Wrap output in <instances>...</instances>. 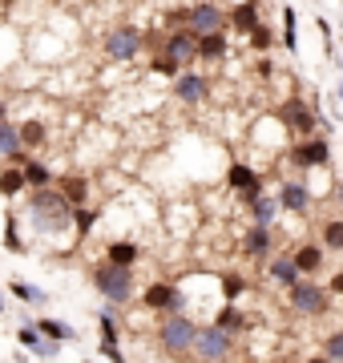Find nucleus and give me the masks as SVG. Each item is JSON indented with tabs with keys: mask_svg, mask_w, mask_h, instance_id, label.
<instances>
[{
	"mask_svg": "<svg viewBox=\"0 0 343 363\" xmlns=\"http://www.w3.org/2000/svg\"><path fill=\"white\" fill-rule=\"evenodd\" d=\"M214 323L223 327V331H230V335H242L247 331V315L238 307V298H223V307L214 311Z\"/></svg>",
	"mask_w": 343,
	"mask_h": 363,
	"instance_id": "21",
	"label": "nucleus"
},
{
	"mask_svg": "<svg viewBox=\"0 0 343 363\" xmlns=\"http://www.w3.org/2000/svg\"><path fill=\"white\" fill-rule=\"evenodd\" d=\"M21 174H25L28 190H37V186H53V182H57V174H53V166H49V162L28 157V154H25V162H21Z\"/></svg>",
	"mask_w": 343,
	"mask_h": 363,
	"instance_id": "22",
	"label": "nucleus"
},
{
	"mask_svg": "<svg viewBox=\"0 0 343 363\" xmlns=\"http://www.w3.org/2000/svg\"><path fill=\"white\" fill-rule=\"evenodd\" d=\"M4 250L9 255H28L25 238H21V222H16L13 210H4Z\"/></svg>",
	"mask_w": 343,
	"mask_h": 363,
	"instance_id": "33",
	"label": "nucleus"
},
{
	"mask_svg": "<svg viewBox=\"0 0 343 363\" xmlns=\"http://www.w3.org/2000/svg\"><path fill=\"white\" fill-rule=\"evenodd\" d=\"M291 259H295V267L303 274H319L327 267V250H323V242H299L291 250Z\"/></svg>",
	"mask_w": 343,
	"mask_h": 363,
	"instance_id": "17",
	"label": "nucleus"
},
{
	"mask_svg": "<svg viewBox=\"0 0 343 363\" xmlns=\"http://www.w3.org/2000/svg\"><path fill=\"white\" fill-rule=\"evenodd\" d=\"M226 190L238 194L242 202H251V198L263 194V174L254 166H247V162H230L226 166Z\"/></svg>",
	"mask_w": 343,
	"mask_h": 363,
	"instance_id": "11",
	"label": "nucleus"
},
{
	"mask_svg": "<svg viewBox=\"0 0 343 363\" xmlns=\"http://www.w3.org/2000/svg\"><path fill=\"white\" fill-rule=\"evenodd\" d=\"M89 279L93 286L101 291V298L106 303H113V307H130L133 298V267H118V262H97V267H89Z\"/></svg>",
	"mask_w": 343,
	"mask_h": 363,
	"instance_id": "3",
	"label": "nucleus"
},
{
	"mask_svg": "<svg viewBox=\"0 0 343 363\" xmlns=\"http://www.w3.org/2000/svg\"><path fill=\"white\" fill-rule=\"evenodd\" d=\"M186 28H194V33H218L226 28V9L223 4H214V0H198V4H190L186 9Z\"/></svg>",
	"mask_w": 343,
	"mask_h": 363,
	"instance_id": "13",
	"label": "nucleus"
},
{
	"mask_svg": "<svg viewBox=\"0 0 343 363\" xmlns=\"http://www.w3.org/2000/svg\"><path fill=\"white\" fill-rule=\"evenodd\" d=\"M259 77H275V65H271V61H266V52H263V61H259Z\"/></svg>",
	"mask_w": 343,
	"mask_h": 363,
	"instance_id": "43",
	"label": "nucleus"
},
{
	"mask_svg": "<svg viewBox=\"0 0 343 363\" xmlns=\"http://www.w3.org/2000/svg\"><path fill=\"white\" fill-rule=\"evenodd\" d=\"M339 101H343V81H339Z\"/></svg>",
	"mask_w": 343,
	"mask_h": 363,
	"instance_id": "47",
	"label": "nucleus"
},
{
	"mask_svg": "<svg viewBox=\"0 0 343 363\" xmlns=\"http://www.w3.org/2000/svg\"><path fill=\"white\" fill-rule=\"evenodd\" d=\"M16 130H21V145H25L28 154H37V150H45V145H49V125H45V121H37V117L21 121Z\"/></svg>",
	"mask_w": 343,
	"mask_h": 363,
	"instance_id": "24",
	"label": "nucleus"
},
{
	"mask_svg": "<svg viewBox=\"0 0 343 363\" xmlns=\"http://www.w3.org/2000/svg\"><path fill=\"white\" fill-rule=\"evenodd\" d=\"M97 355H101V359L121 363V359H125V351H121V339H101V343H97Z\"/></svg>",
	"mask_w": 343,
	"mask_h": 363,
	"instance_id": "40",
	"label": "nucleus"
},
{
	"mask_svg": "<svg viewBox=\"0 0 343 363\" xmlns=\"http://www.w3.org/2000/svg\"><path fill=\"white\" fill-rule=\"evenodd\" d=\"M331 194H335V202L343 206V182H335V190H331Z\"/></svg>",
	"mask_w": 343,
	"mask_h": 363,
	"instance_id": "44",
	"label": "nucleus"
},
{
	"mask_svg": "<svg viewBox=\"0 0 343 363\" xmlns=\"http://www.w3.org/2000/svg\"><path fill=\"white\" fill-rule=\"evenodd\" d=\"M291 162L299 169H331V142L323 133L299 138V142L291 145Z\"/></svg>",
	"mask_w": 343,
	"mask_h": 363,
	"instance_id": "9",
	"label": "nucleus"
},
{
	"mask_svg": "<svg viewBox=\"0 0 343 363\" xmlns=\"http://www.w3.org/2000/svg\"><path fill=\"white\" fill-rule=\"evenodd\" d=\"M259 9H263V4L238 0V4H230V9H226V21H230V28H235V33H242V37H247V33L263 21V13H259Z\"/></svg>",
	"mask_w": 343,
	"mask_h": 363,
	"instance_id": "19",
	"label": "nucleus"
},
{
	"mask_svg": "<svg viewBox=\"0 0 343 363\" xmlns=\"http://www.w3.org/2000/svg\"><path fill=\"white\" fill-rule=\"evenodd\" d=\"M319 355H323V359H339L343 363V327H339V331H331V335H323Z\"/></svg>",
	"mask_w": 343,
	"mask_h": 363,
	"instance_id": "37",
	"label": "nucleus"
},
{
	"mask_svg": "<svg viewBox=\"0 0 343 363\" xmlns=\"http://www.w3.org/2000/svg\"><path fill=\"white\" fill-rule=\"evenodd\" d=\"M319 242H323V250H343V218L323 222V230H319Z\"/></svg>",
	"mask_w": 343,
	"mask_h": 363,
	"instance_id": "36",
	"label": "nucleus"
},
{
	"mask_svg": "<svg viewBox=\"0 0 343 363\" xmlns=\"http://www.w3.org/2000/svg\"><path fill=\"white\" fill-rule=\"evenodd\" d=\"M21 190H28L21 166H16V162H4V169H0V194H4V198H16Z\"/></svg>",
	"mask_w": 343,
	"mask_h": 363,
	"instance_id": "31",
	"label": "nucleus"
},
{
	"mask_svg": "<svg viewBox=\"0 0 343 363\" xmlns=\"http://www.w3.org/2000/svg\"><path fill=\"white\" fill-rule=\"evenodd\" d=\"M279 45L287 52H299V16H295V4H283V33H279Z\"/></svg>",
	"mask_w": 343,
	"mask_h": 363,
	"instance_id": "30",
	"label": "nucleus"
},
{
	"mask_svg": "<svg viewBox=\"0 0 343 363\" xmlns=\"http://www.w3.org/2000/svg\"><path fill=\"white\" fill-rule=\"evenodd\" d=\"M327 291H331V298H343V271H335L327 279Z\"/></svg>",
	"mask_w": 343,
	"mask_h": 363,
	"instance_id": "41",
	"label": "nucleus"
},
{
	"mask_svg": "<svg viewBox=\"0 0 343 363\" xmlns=\"http://www.w3.org/2000/svg\"><path fill=\"white\" fill-rule=\"evenodd\" d=\"M25 154H28V150L21 145V130H16V121H9V117H4V121H0V157L21 166V162H25Z\"/></svg>",
	"mask_w": 343,
	"mask_h": 363,
	"instance_id": "20",
	"label": "nucleus"
},
{
	"mask_svg": "<svg viewBox=\"0 0 343 363\" xmlns=\"http://www.w3.org/2000/svg\"><path fill=\"white\" fill-rule=\"evenodd\" d=\"M226 52H230V37H226V28H218V33H202V37H198V57H194V61L214 65V61H226Z\"/></svg>",
	"mask_w": 343,
	"mask_h": 363,
	"instance_id": "18",
	"label": "nucleus"
},
{
	"mask_svg": "<svg viewBox=\"0 0 343 363\" xmlns=\"http://www.w3.org/2000/svg\"><path fill=\"white\" fill-rule=\"evenodd\" d=\"M28 222L40 234H65L73 226V202L57 186H37L28 194Z\"/></svg>",
	"mask_w": 343,
	"mask_h": 363,
	"instance_id": "1",
	"label": "nucleus"
},
{
	"mask_svg": "<svg viewBox=\"0 0 343 363\" xmlns=\"http://www.w3.org/2000/svg\"><path fill=\"white\" fill-rule=\"evenodd\" d=\"M57 190H61L73 206H77V202H89V178H85V174H65V178L57 182Z\"/></svg>",
	"mask_w": 343,
	"mask_h": 363,
	"instance_id": "29",
	"label": "nucleus"
},
{
	"mask_svg": "<svg viewBox=\"0 0 343 363\" xmlns=\"http://www.w3.org/2000/svg\"><path fill=\"white\" fill-rule=\"evenodd\" d=\"M218 283H223V298H242V291H247L242 274H218Z\"/></svg>",
	"mask_w": 343,
	"mask_h": 363,
	"instance_id": "38",
	"label": "nucleus"
},
{
	"mask_svg": "<svg viewBox=\"0 0 343 363\" xmlns=\"http://www.w3.org/2000/svg\"><path fill=\"white\" fill-rule=\"evenodd\" d=\"M287 291V307L295 315H303V319H319V315H327L331 307V291L323 283H315V274H299Z\"/></svg>",
	"mask_w": 343,
	"mask_h": 363,
	"instance_id": "4",
	"label": "nucleus"
},
{
	"mask_svg": "<svg viewBox=\"0 0 343 363\" xmlns=\"http://www.w3.org/2000/svg\"><path fill=\"white\" fill-rule=\"evenodd\" d=\"M9 291H13V298H21L25 307H40V303H49V291H40V286L25 283V279H13Z\"/></svg>",
	"mask_w": 343,
	"mask_h": 363,
	"instance_id": "32",
	"label": "nucleus"
},
{
	"mask_svg": "<svg viewBox=\"0 0 343 363\" xmlns=\"http://www.w3.org/2000/svg\"><path fill=\"white\" fill-rule=\"evenodd\" d=\"M266 274H271V283H279V286H291L295 279H299V267H295V259L291 255H271L266 259Z\"/></svg>",
	"mask_w": 343,
	"mask_h": 363,
	"instance_id": "23",
	"label": "nucleus"
},
{
	"mask_svg": "<svg viewBox=\"0 0 343 363\" xmlns=\"http://www.w3.org/2000/svg\"><path fill=\"white\" fill-rule=\"evenodd\" d=\"M170 85H174V97H178L182 105H190V109H198V105L210 101V77L198 73V69H190V65H186Z\"/></svg>",
	"mask_w": 343,
	"mask_h": 363,
	"instance_id": "10",
	"label": "nucleus"
},
{
	"mask_svg": "<svg viewBox=\"0 0 343 363\" xmlns=\"http://www.w3.org/2000/svg\"><path fill=\"white\" fill-rule=\"evenodd\" d=\"M37 331H40V335H49V339H57V343H73V339H77L73 323H65V319H53V315H40V319H37Z\"/></svg>",
	"mask_w": 343,
	"mask_h": 363,
	"instance_id": "28",
	"label": "nucleus"
},
{
	"mask_svg": "<svg viewBox=\"0 0 343 363\" xmlns=\"http://www.w3.org/2000/svg\"><path fill=\"white\" fill-rule=\"evenodd\" d=\"M97 222H101V210H93L89 202H77V206H73V234H77V242L89 238Z\"/></svg>",
	"mask_w": 343,
	"mask_h": 363,
	"instance_id": "26",
	"label": "nucleus"
},
{
	"mask_svg": "<svg viewBox=\"0 0 343 363\" xmlns=\"http://www.w3.org/2000/svg\"><path fill=\"white\" fill-rule=\"evenodd\" d=\"M16 343H21L25 351H33L37 359H57V355H61V343H57V339H49V335H40L33 319H28V323H21V331H16Z\"/></svg>",
	"mask_w": 343,
	"mask_h": 363,
	"instance_id": "15",
	"label": "nucleus"
},
{
	"mask_svg": "<svg viewBox=\"0 0 343 363\" xmlns=\"http://www.w3.org/2000/svg\"><path fill=\"white\" fill-rule=\"evenodd\" d=\"M247 206H251V222H263V226H275V218L283 214V210H279V198H271L266 190L259 198H251Z\"/></svg>",
	"mask_w": 343,
	"mask_h": 363,
	"instance_id": "27",
	"label": "nucleus"
},
{
	"mask_svg": "<svg viewBox=\"0 0 343 363\" xmlns=\"http://www.w3.org/2000/svg\"><path fill=\"white\" fill-rule=\"evenodd\" d=\"M242 255L251 262H266L275 255V226H263V222H251V230L242 234Z\"/></svg>",
	"mask_w": 343,
	"mask_h": 363,
	"instance_id": "14",
	"label": "nucleus"
},
{
	"mask_svg": "<svg viewBox=\"0 0 343 363\" xmlns=\"http://www.w3.org/2000/svg\"><path fill=\"white\" fill-rule=\"evenodd\" d=\"M275 121L283 125V133L287 138H311V133L319 130V113H315V105L303 101L299 93L295 97H287V101L275 109Z\"/></svg>",
	"mask_w": 343,
	"mask_h": 363,
	"instance_id": "5",
	"label": "nucleus"
},
{
	"mask_svg": "<svg viewBox=\"0 0 343 363\" xmlns=\"http://www.w3.org/2000/svg\"><path fill=\"white\" fill-rule=\"evenodd\" d=\"M182 69H186V65H178V61H174L170 52L154 49V61H150V73H154V77H166V81H174L178 73H182Z\"/></svg>",
	"mask_w": 343,
	"mask_h": 363,
	"instance_id": "34",
	"label": "nucleus"
},
{
	"mask_svg": "<svg viewBox=\"0 0 343 363\" xmlns=\"http://www.w3.org/2000/svg\"><path fill=\"white\" fill-rule=\"evenodd\" d=\"M315 25H319V37H323V57H335V28H331V21L319 16Z\"/></svg>",
	"mask_w": 343,
	"mask_h": 363,
	"instance_id": "39",
	"label": "nucleus"
},
{
	"mask_svg": "<svg viewBox=\"0 0 343 363\" xmlns=\"http://www.w3.org/2000/svg\"><path fill=\"white\" fill-rule=\"evenodd\" d=\"M142 49H145V33L137 25H118L101 40V52L109 61H133V57H142Z\"/></svg>",
	"mask_w": 343,
	"mask_h": 363,
	"instance_id": "8",
	"label": "nucleus"
},
{
	"mask_svg": "<svg viewBox=\"0 0 343 363\" xmlns=\"http://www.w3.org/2000/svg\"><path fill=\"white\" fill-rule=\"evenodd\" d=\"M251 4H263V0H251Z\"/></svg>",
	"mask_w": 343,
	"mask_h": 363,
	"instance_id": "48",
	"label": "nucleus"
},
{
	"mask_svg": "<svg viewBox=\"0 0 343 363\" xmlns=\"http://www.w3.org/2000/svg\"><path fill=\"white\" fill-rule=\"evenodd\" d=\"M178 25H186V9H170L166 13V28H178Z\"/></svg>",
	"mask_w": 343,
	"mask_h": 363,
	"instance_id": "42",
	"label": "nucleus"
},
{
	"mask_svg": "<svg viewBox=\"0 0 343 363\" xmlns=\"http://www.w3.org/2000/svg\"><path fill=\"white\" fill-rule=\"evenodd\" d=\"M106 259L118 262V267H137V259H142V247L133 242V238H113L106 247Z\"/></svg>",
	"mask_w": 343,
	"mask_h": 363,
	"instance_id": "25",
	"label": "nucleus"
},
{
	"mask_svg": "<svg viewBox=\"0 0 343 363\" xmlns=\"http://www.w3.org/2000/svg\"><path fill=\"white\" fill-rule=\"evenodd\" d=\"M4 117H9V105H4V101H0V121H4Z\"/></svg>",
	"mask_w": 343,
	"mask_h": 363,
	"instance_id": "45",
	"label": "nucleus"
},
{
	"mask_svg": "<svg viewBox=\"0 0 343 363\" xmlns=\"http://www.w3.org/2000/svg\"><path fill=\"white\" fill-rule=\"evenodd\" d=\"M4 307H9V303H4V295H0V315H4Z\"/></svg>",
	"mask_w": 343,
	"mask_h": 363,
	"instance_id": "46",
	"label": "nucleus"
},
{
	"mask_svg": "<svg viewBox=\"0 0 343 363\" xmlns=\"http://www.w3.org/2000/svg\"><path fill=\"white\" fill-rule=\"evenodd\" d=\"M279 210H291V214H303V210H311V190H307V182H283L279 186Z\"/></svg>",
	"mask_w": 343,
	"mask_h": 363,
	"instance_id": "16",
	"label": "nucleus"
},
{
	"mask_svg": "<svg viewBox=\"0 0 343 363\" xmlns=\"http://www.w3.org/2000/svg\"><path fill=\"white\" fill-rule=\"evenodd\" d=\"M194 331H198V323H194L186 311L162 315V323H158L162 355H170V359H190V351H194Z\"/></svg>",
	"mask_w": 343,
	"mask_h": 363,
	"instance_id": "2",
	"label": "nucleus"
},
{
	"mask_svg": "<svg viewBox=\"0 0 343 363\" xmlns=\"http://www.w3.org/2000/svg\"><path fill=\"white\" fill-rule=\"evenodd\" d=\"M235 339L238 335L223 331L218 323H206V327L194 331V351H190V355H198V359H206V363H223V359L235 355Z\"/></svg>",
	"mask_w": 343,
	"mask_h": 363,
	"instance_id": "6",
	"label": "nucleus"
},
{
	"mask_svg": "<svg viewBox=\"0 0 343 363\" xmlns=\"http://www.w3.org/2000/svg\"><path fill=\"white\" fill-rule=\"evenodd\" d=\"M158 49L170 52L178 65H194V57H198V33H194V28H186V25L166 28V37H162Z\"/></svg>",
	"mask_w": 343,
	"mask_h": 363,
	"instance_id": "12",
	"label": "nucleus"
},
{
	"mask_svg": "<svg viewBox=\"0 0 343 363\" xmlns=\"http://www.w3.org/2000/svg\"><path fill=\"white\" fill-rule=\"evenodd\" d=\"M247 40H251V49H254V52H271V49L279 45L275 28H271V25H263V21H259V25H254L251 33H247Z\"/></svg>",
	"mask_w": 343,
	"mask_h": 363,
	"instance_id": "35",
	"label": "nucleus"
},
{
	"mask_svg": "<svg viewBox=\"0 0 343 363\" xmlns=\"http://www.w3.org/2000/svg\"><path fill=\"white\" fill-rule=\"evenodd\" d=\"M142 307L154 315H170V311H186L190 307V298H186V291L178 283H166V279H158V283H150L142 291Z\"/></svg>",
	"mask_w": 343,
	"mask_h": 363,
	"instance_id": "7",
	"label": "nucleus"
}]
</instances>
